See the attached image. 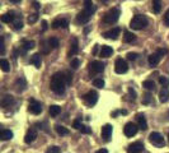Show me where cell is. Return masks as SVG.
Returning a JSON list of instances; mask_svg holds the SVG:
<instances>
[{
    "label": "cell",
    "instance_id": "6da1fadb",
    "mask_svg": "<svg viewBox=\"0 0 169 153\" xmlns=\"http://www.w3.org/2000/svg\"><path fill=\"white\" fill-rule=\"evenodd\" d=\"M66 75L64 73H55L51 78V83H50V87H51V91L54 92L56 95H64L65 92V88H66Z\"/></svg>",
    "mask_w": 169,
    "mask_h": 153
},
{
    "label": "cell",
    "instance_id": "7a4b0ae2",
    "mask_svg": "<svg viewBox=\"0 0 169 153\" xmlns=\"http://www.w3.org/2000/svg\"><path fill=\"white\" fill-rule=\"evenodd\" d=\"M147 23H149V20H147V18L142 14H136L132 19H131V22H130V27L132 29H136V31H139V29H142L147 26Z\"/></svg>",
    "mask_w": 169,
    "mask_h": 153
},
{
    "label": "cell",
    "instance_id": "3957f363",
    "mask_svg": "<svg viewBox=\"0 0 169 153\" xmlns=\"http://www.w3.org/2000/svg\"><path fill=\"white\" fill-rule=\"evenodd\" d=\"M120 15H121L120 8H112L111 10H108V12L104 14L103 22L107 23V24H113V23H116L120 19Z\"/></svg>",
    "mask_w": 169,
    "mask_h": 153
},
{
    "label": "cell",
    "instance_id": "277c9868",
    "mask_svg": "<svg viewBox=\"0 0 169 153\" xmlns=\"http://www.w3.org/2000/svg\"><path fill=\"white\" fill-rule=\"evenodd\" d=\"M149 140H150V143L153 146H156V147H164V144H165L163 135L160 134V133H158V131H153L151 133V134L149 135Z\"/></svg>",
    "mask_w": 169,
    "mask_h": 153
},
{
    "label": "cell",
    "instance_id": "5b68a950",
    "mask_svg": "<svg viewBox=\"0 0 169 153\" xmlns=\"http://www.w3.org/2000/svg\"><path fill=\"white\" fill-rule=\"evenodd\" d=\"M129 70V65L127 63H126V60L123 59H117L116 60V63H114V71L117 74H125L126 71Z\"/></svg>",
    "mask_w": 169,
    "mask_h": 153
},
{
    "label": "cell",
    "instance_id": "8992f818",
    "mask_svg": "<svg viewBox=\"0 0 169 153\" xmlns=\"http://www.w3.org/2000/svg\"><path fill=\"white\" fill-rule=\"evenodd\" d=\"M29 112L31 114H33V115H39L41 112H42V105H41V102L33 100V98H31L29 100V107H28Z\"/></svg>",
    "mask_w": 169,
    "mask_h": 153
},
{
    "label": "cell",
    "instance_id": "52a82bcc",
    "mask_svg": "<svg viewBox=\"0 0 169 153\" xmlns=\"http://www.w3.org/2000/svg\"><path fill=\"white\" fill-rule=\"evenodd\" d=\"M84 101H85V104L88 106H94L98 101V93L96 91H89L88 93L84 96Z\"/></svg>",
    "mask_w": 169,
    "mask_h": 153
},
{
    "label": "cell",
    "instance_id": "ba28073f",
    "mask_svg": "<svg viewBox=\"0 0 169 153\" xmlns=\"http://www.w3.org/2000/svg\"><path fill=\"white\" fill-rule=\"evenodd\" d=\"M104 66H105L104 63L96 60V61H92V63L89 64V70H90V73H93V74H99V73H102V71L104 70Z\"/></svg>",
    "mask_w": 169,
    "mask_h": 153
},
{
    "label": "cell",
    "instance_id": "9c48e42d",
    "mask_svg": "<svg viewBox=\"0 0 169 153\" xmlns=\"http://www.w3.org/2000/svg\"><path fill=\"white\" fill-rule=\"evenodd\" d=\"M137 130H139V126H137L136 124H134V122H127V124L125 125V128H123L125 135H126V137H129V138L136 135Z\"/></svg>",
    "mask_w": 169,
    "mask_h": 153
},
{
    "label": "cell",
    "instance_id": "30bf717a",
    "mask_svg": "<svg viewBox=\"0 0 169 153\" xmlns=\"http://www.w3.org/2000/svg\"><path fill=\"white\" fill-rule=\"evenodd\" d=\"M120 33H121V28L120 27H114V28L107 31V32H104L103 37L104 38H109V40H117Z\"/></svg>",
    "mask_w": 169,
    "mask_h": 153
},
{
    "label": "cell",
    "instance_id": "8fae6325",
    "mask_svg": "<svg viewBox=\"0 0 169 153\" xmlns=\"http://www.w3.org/2000/svg\"><path fill=\"white\" fill-rule=\"evenodd\" d=\"M112 131H113V128L109 124H105L102 128V138L104 142H109L112 139Z\"/></svg>",
    "mask_w": 169,
    "mask_h": 153
},
{
    "label": "cell",
    "instance_id": "7c38bea8",
    "mask_svg": "<svg viewBox=\"0 0 169 153\" xmlns=\"http://www.w3.org/2000/svg\"><path fill=\"white\" fill-rule=\"evenodd\" d=\"M142 151H144V144L141 142H135L127 148V153H141Z\"/></svg>",
    "mask_w": 169,
    "mask_h": 153
},
{
    "label": "cell",
    "instance_id": "4fadbf2b",
    "mask_svg": "<svg viewBox=\"0 0 169 153\" xmlns=\"http://www.w3.org/2000/svg\"><path fill=\"white\" fill-rule=\"evenodd\" d=\"M90 17H92V15L87 12V10H81V12L76 15V20H78V23H80V24H85V23L89 22Z\"/></svg>",
    "mask_w": 169,
    "mask_h": 153
},
{
    "label": "cell",
    "instance_id": "5bb4252c",
    "mask_svg": "<svg viewBox=\"0 0 169 153\" xmlns=\"http://www.w3.org/2000/svg\"><path fill=\"white\" fill-rule=\"evenodd\" d=\"M52 27L55 29L56 28H68L69 27V20L65 19V18H59V19H55L52 22Z\"/></svg>",
    "mask_w": 169,
    "mask_h": 153
},
{
    "label": "cell",
    "instance_id": "9a60e30c",
    "mask_svg": "<svg viewBox=\"0 0 169 153\" xmlns=\"http://www.w3.org/2000/svg\"><path fill=\"white\" fill-rule=\"evenodd\" d=\"M36 138H37V131H36V129L32 128V129H29L27 131V134L24 137V142L27 143V144H31V143H33L36 140Z\"/></svg>",
    "mask_w": 169,
    "mask_h": 153
},
{
    "label": "cell",
    "instance_id": "2e32d148",
    "mask_svg": "<svg viewBox=\"0 0 169 153\" xmlns=\"http://www.w3.org/2000/svg\"><path fill=\"white\" fill-rule=\"evenodd\" d=\"M14 104V98L10 96V95H5V96H3V98H2V101H0V105H2V107H4V108H6V107H10Z\"/></svg>",
    "mask_w": 169,
    "mask_h": 153
},
{
    "label": "cell",
    "instance_id": "e0dca14e",
    "mask_svg": "<svg viewBox=\"0 0 169 153\" xmlns=\"http://www.w3.org/2000/svg\"><path fill=\"white\" fill-rule=\"evenodd\" d=\"M70 45H71V50L69 53V56H74L78 54V50H79V42H78V38L76 37H72L70 41Z\"/></svg>",
    "mask_w": 169,
    "mask_h": 153
},
{
    "label": "cell",
    "instance_id": "ac0fdd59",
    "mask_svg": "<svg viewBox=\"0 0 169 153\" xmlns=\"http://www.w3.org/2000/svg\"><path fill=\"white\" fill-rule=\"evenodd\" d=\"M160 59H162V55L158 53H154V54H151L150 56H149V59H147V61H149V64L151 65V66H155V65H158L159 64V61H160Z\"/></svg>",
    "mask_w": 169,
    "mask_h": 153
},
{
    "label": "cell",
    "instance_id": "d6986e66",
    "mask_svg": "<svg viewBox=\"0 0 169 153\" xmlns=\"http://www.w3.org/2000/svg\"><path fill=\"white\" fill-rule=\"evenodd\" d=\"M29 63L32 64V65H35L37 69H39L41 68V65H42V59H41V54H33L32 56H31V60H29Z\"/></svg>",
    "mask_w": 169,
    "mask_h": 153
},
{
    "label": "cell",
    "instance_id": "ffe728a7",
    "mask_svg": "<svg viewBox=\"0 0 169 153\" xmlns=\"http://www.w3.org/2000/svg\"><path fill=\"white\" fill-rule=\"evenodd\" d=\"M84 10H87L90 15L96 13V5L93 4L92 0H84Z\"/></svg>",
    "mask_w": 169,
    "mask_h": 153
},
{
    "label": "cell",
    "instance_id": "44dd1931",
    "mask_svg": "<svg viewBox=\"0 0 169 153\" xmlns=\"http://www.w3.org/2000/svg\"><path fill=\"white\" fill-rule=\"evenodd\" d=\"M112 54H113V49L111 46H107V45H103L102 46L101 53H99V55L102 57H109V56H112Z\"/></svg>",
    "mask_w": 169,
    "mask_h": 153
},
{
    "label": "cell",
    "instance_id": "7402d4cb",
    "mask_svg": "<svg viewBox=\"0 0 169 153\" xmlns=\"http://www.w3.org/2000/svg\"><path fill=\"white\" fill-rule=\"evenodd\" d=\"M15 18H17V15H14V12H9V13H5L2 15V22L3 23H13Z\"/></svg>",
    "mask_w": 169,
    "mask_h": 153
},
{
    "label": "cell",
    "instance_id": "603a6c76",
    "mask_svg": "<svg viewBox=\"0 0 169 153\" xmlns=\"http://www.w3.org/2000/svg\"><path fill=\"white\" fill-rule=\"evenodd\" d=\"M136 119H137V122H139V128L141 130H146L147 129V122H146L145 116L142 114H139V115L136 116Z\"/></svg>",
    "mask_w": 169,
    "mask_h": 153
},
{
    "label": "cell",
    "instance_id": "cb8c5ba5",
    "mask_svg": "<svg viewBox=\"0 0 169 153\" xmlns=\"http://www.w3.org/2000/svg\"><path fill=\"white\" fill-rule=\"evenodd\" d=\"M159 100H160L162 104H165V102H168V100H169V89H168L167 87H164V88L160 91Z\"/></svg>",
    "mask_w": 169,
    "mask_h": 153
},
{
    "label": "cell",
    "instance_id": "d4e9b609",
    "mask_svg": "<svg viewBox=\"0 0 169 153\" xmlns=\"http://www.w3.org/2000/svg\"><path fill=\"white\" fill-rule=\"evenodd\" d=\"M123 41L126 44H132L134 41H136V36L130 32V31H125V36H123Z\"/></svg>",
    "mask_w": 169,
    "mask_h": 153
},
{
    "label": "cell",
    "instance_id": "484cf974",
    "mask_svg": "<svg viewBox=\"0 0 169 153\" xmlns=\"http://www.w3.org/2000/svg\"><path fill=\"white\" fill-rule=\"evenodd\" d=\"M15 86H17V91L18 92H20V91H24L26 89V79L23 78V77H20V78H18L17 79V82H15Z\"/></svg>",
    "mask_w": 169,
    "mask_h": 153
},
{
    "label": "cell",
    "instance_id": "4316f807",
    "mask_svg": "<svg viewBox=\"0 0 169 153\" xmlns=\"http://www.w3.org/2000/svg\"><path fill=\"white\" fill-rule=\"evenodd\" d=\"M13 138V133L10 130H6V129H3L0 131V139L2 140H9Z\"/></svg>",
    "mask_w": 169,
    "mask_h": 153
},
{
    "label": "cell",
    "instance_id": "83f0119b",
    "mask_svg": "<svg viewBox=\"0 0 169 153\" xmlns=\"http://www.w3.org/2000/svg\"><path fill=\"white\" fill-rule=\"evenodd\" d=\"M48 112H50V115H51L52 117H56V116H59V115H60V112H61V107H60V106H57V105H52V106H50Z\"/></svg>",
    "mask_w": 169,
    "mask_h": 153
},
{
    "label": "cell",
    "instance_id": "f1b7e54d",
    "mask_svg": "<svg viewBox=\"0 0 169 153\" xmlns=\"http://www.w3.org/2000/svg\"><path fill=\"white\" fill-rule=\"evenodd\" d=\"M162 5H163L162 0H153V12H154L155 14L160 13V10H162Z\"/></svg>",
    "mask_w": 169,
    "mask_h": 153
},
{
    "label": "cell",
    "instance_id": "f546056e",
    "mask_svg": "<svg viewBox=\"0 0 169 153\" xmlns=\"http://www.w3.org/2000/svg\"><path fill=\"white\" fill-rule=\"evenodd\" d=\"M22 45H23V49L27 51V50L33 49L36 44H35V41H32V40H23L22 41Z\"/></svg>",
    "mask_w": 169,
    "mask_h": 153
},
{
    "label": "cell",
    "instance_id": "4dcf8cb0",
    "mask_svg": "<svg viewBox=\"0 0 169 153\" xmlns=\"http://www.w3.org/2000/svg\"><path fill=\"white\" fill-rule=\"evenodd\" d=\"M0 68H2L3 71L8 73V71L10 70V64H9V61L5 60V59H0Z\"/></svg>",
    "mask_w": 169,
    "mask_h": 153
},
{
    "label": "cell",
    "instance_id": "1f68e13d",
    "mask_svg": "<svg viewBox=\"0 0 169 153\" xmlns=\"http://www.w3.org/2000/svg\"><path fill=\"white\" fill-rule=\"evenodd\" d=\"M55 129H56L59 135H68L69 134V129L65 128V126H62V125H56Z\"/></svg>",
    "mask_w": 169,
    "mask_h": 153
},
{
    "label": "cell",
    "instance_id": "d6a6232c",
    "mask_svg": "<svg viewBox=\"0 0 169 153\" xmlns=\"http://www.w3.org/2000/svg\"><path fill=\"white\" fill-rule=\"evenodd\" d=\"M142 87H145L147 91H155V83L153 80H145L142 83Z\"/></svg>",
    "mask_w": 169,
    "mask_h": 153
},
{
    "label": "cell",
    "instance_id": "836d02e7",
    "mask_svg": "<svg viewBox=\"0 0 169 153\" xmlns=\"http://www.w3.org/2000/svg\"><path fill=\"white\" fill-rule=\"evenodd\" d=\"M13 26H14V29H15V31L22 29V28H23V22H22V19H20L19 17H17L15 20L13 22Z\"/></svg>",
    "mask_w": 169,
    "mask_h": 153
},
{
    "label": "cell",
    "instance_id": "e575fe53",
    "mask_svg": "<svg viewBox=\"0 0 169 153\" xmlns=\"http://www.w3.org/2000/svg\"><path fill=\"white\" fill-rule=\"evenodd\" d=\"M48 45H50L51 49H57L59 45H60V42H59V40H57L56 37H51V38L48 40Z\"/></svg>",
    "mask_w": 169,
    "mask_h": 153
},
{
    "label": "cell",
    "instance_id": "d590c367",
    "mask_svg": "<svg viewBox=\"0 0 169 153\" xmlns=\"http://www.w3.org/2000/svg\"><path fill=\"white\" fill-rule=\"evenodd\" d=\"M41 45H42L41 47L43 49V50H42V53H43V54H48L50 50H51V47L48 45V41H47V42H46V41H41Z\"/></svg>",
    "mask_w": 169,
    "mask_h": 153
},
{
    "label": "cell",
    "instance_id": "8d00e7d4",
    "mask_svg": "<svg viewBox=\"0 0 169 153\" xmlns=\"http://www.w3.org/2000/svg\"><path fill=\"white\" fill-rule=\"evenodd\" d=\"M93 84H94V87H97V88H103L104 87V80L102 78H97V79L93 80Z\"/></svg>",
    "mask_w": 169,
    "mask_h": 153
},
{
    "label": "cell",
    "instance_id": "74e56055",
    "mask_svg": "<svg viewBox=\"0 0 169 153\" xmlns=\"http://www.w3.org/2000/svg\"><path fill=\"white\" fill-rule=\"evenodd\" d=\"M60 147H57V146H51V147H48L47 148V151H46V153H60Z\"/></svg>",
    "mask_w": 169,
    "mask_h": 153
},
{
    "label": "cell",
    "instance_id": "f35d334b",
    "mask_svg": "<svg viewBox=\"0 0 169 153\" xmlns=\"http://www.w3.org/2000/svg\"><path fill=\"white\" fill-rule=\"evenodd\" d=\"M37 19H38V14H37V13L31 14V15L28 17V23H29V24H33V23L37 22Z\"/></svg>",
    "mask_w": 169,
    "mask_h": 153
},
{
    "label": "cell",
    "instance_id": "ab89813d",
    "mask_svg": "<svg viewBox=\"0 0 169 153\" xmlns=\"http://www.w3.org/2000/svg\"><path fill=\"white\" fill-rule=\"evenodd\" d=\"M79 65H80V60H79V59H72V60H71L70 66H71L72 69H78Z\"/></svg>",
    "mask_w": 169,
    "mask_h": 153
},
{
    "label": "cell",
    "instance_id": "60d3db41",
    "mask_svg": "<svg viewBox=\"0 0 169 153\" xmlns=\"http://www.w3.org/2000/svg\"><path fill=\"white\" fill-rule=\"evenodd\" d=\"M81 133H84V134H90L92 133V129L89 128V126H87V125H83L81 124V126H80V129H79Z\"/></svg>",
    "mask_w": 169,
    "mask_h": 153
},
{
    "label": "cell",
    "instance_id": "b9f144b4",
    "mask_svg": "<svg viewBox=\"0 0 169 153\" xmlns=\"http://www.w3.org/2000/svg\"><path fill=\"white\" fill-rule=\"evenodd\" d=\"M159 83L163 86V87H168L169 86V79L167 77H160L159 78Z\"/></svg>",
    "mask_w": 169,
    "mask_h": 153
},
{
    "label": "cell",
    "instance_id": "7bdbcfd3",
    "mask_svg": "<svg viewBox=\"0 0 169 153\" xmlns=\"http://www.w3.org/2000/svg\"><path fill=\"white\" fill-rule=\"evenodd\" d=\"M150 102H151V96H150V93H146L144 96V98H142V104L144 105H149Z\"/></svg>",
    "mask_w": 169,
    "mask_h": 153
},
{
    "label": "cell",
    "instance_id": "ee69618b",
    "mask_svg": "<svg viewBox=\"0 0 169 153\" xmlns=\"http://www.w3.org/2000/svg\"><path fill=\"white\" fill-rule=\"evenodd\" d=\"M129 95H130V97H131V100H132V101H135V100H136V92H135V89L129 88Z\"/></svg>",
    "mask_w": 169,
    "mask_h": 153
},
{
    "label": "cell",
    "instance_id": "f6af8a7d",
    "mask_svg": "<svg viewBox=\"0 0 169 153\" xmlns=\"http://www.w3.org/2000/svg\"><path fill=\"white\" fill-rule=\"evenodd\" d=\"M137 56H139V55H137L136 53H129V54H127V59H129V60H132V61L136 60Z\"/></svg>",
    "mask_w": 169,
    "mask_h": 153
},
{
    "label": "cell",
    "instance_id": "bcb514c9",
    "mask_svg": "<svg viewBox=\"0 0 169 153\" xmlns=\"http://www.w3.org/2000/svg\"><path fill=\"white\" fill-rule=\"evenodd\" d=\"M164 23L167 24V26H169V9L165 12V14H164Z\"/></svg>",
    "mask_w": 169,
    "mask_h": 153
},
{
    "label": "cell",
    "instance_id": "7dc6e473",
    "mask_svg": "<svg viewBox=\"0 0 169 153\" xmlns=\"http://www.w3.org/2000/svg\"><path fill=\"white\" fill-rule=\"evenodd\" d=\"M0 47H2V50H0V54L4 55L5 53V45H4V37H2V45H0Z\"/></svg>",
    "mask_w": 169,
    "mask_h": 153
},
{
    "label": "cell",
    "instance_id": "c3c4849f",
    "mask_svg": "<svg viewBox=\"0 0 169 153\" xmlns=\"http://www.w3.org/2000/svg\"><path fill=\"white\" fill-rule=\"evenodd\" d=\"M65 75H66V83H68V84H71V82H72V75H71L70 73H66Z\"/></svg>",
    "mask_w": 169,
    "mask_h": 153
},
{
    "label": "cell",
    "instance_id": "681fc988",
    "mask_svg": "<svg viewBox=\"0 0 169 153\" xmlns=\"http://www.w3.org/2000/svg\"><path fill=\"white\" fill-rule=\"evenodd\" d=\"M72 125H74V128H75V129H78V130H79V129H80V126H81V122H80L79 120H75V121H74V124H72Z\"/></svg>",
    "mask_w": 169,
    "mask_h": 153
},
{
    "label": "cell",
    "instance_id": "f907efd6",
    "mask_svg": "<svg viewBox=\"0 0 169 153\" xmlns=\"http://www.w3.org/2000/svg\"><path fill=\"white\" fill-rule=\"evenodd\" d=\"M158 53H159V54H160L162 56H164V55H165V54L168 53V51H167L165 49H159V50H158Z\"/></svg>",
    "mask_w": 169,
    "mask_h": 153
},
{
    "label": "cell",
    "instance_id": "816d5d0a",
    "mask_svg": "<svg viewBox=\"0 0 169 153\" xmlns=\"http://www.w3.org/2000/svg\"><path fill=\"white\" fill-rule=\"evenodd\" d=\"M47 29V22L46 20H42V31H46Z\"/></svg>",
    "mask_w": 169,
    "mask_h": 153
},
{
    "label": "cell",
    "instance_id": "f5cc1de1",
    "mask_svg": "<svg viewBox=\"0 0 169 153\" xmlns=\"http://www.w3.org/2000/svg\"><path fill=\"white\" fill-rule=\"evenodd\" d=\"M96 153H108V151L105 149V148H102V149H99V151H97Z\"/></svg>",
    "mask_w": 169,
    "mask_h": 153
},
{
    "label": "cell",
    "instance_id": "db71d44e",
    "mask_svg": "<svg viewBox=\"0 0 169 153\" xmlns=\"http://www.w3.org/2000/svg\"><path fill=\"white\" fill-rule=\"evenodd\" d=\"M33 6H35V9H37V10L39 9V4H38L37 2H33Z\"/></svg>",
    "mask_w": 169,
    "mask_h": 153
},
{
    "label": "cell",
    "instance_id": "11a10c76",
    "mask_svg": "<svg viewBox=\"0 0 169 153\" xmlns=\"http://www.w3.org/2000/svg\"><path fill=\"white\" fill-rule=\"evenodd\" d=\"M9 2H12V3H14V4H18V3L22 2V0H9Z\"/></svg>",
    "mask_w": 169,
    "mask_h": 153
},
{
    "label": "cell",
    "instance_id": "9f6ffc18",
    "mask_svg": "<svg viewBox=\"0 0 169 153\" xmlns=\"http://www.w3.org/2000/svg\"><path fill=\"white\" fill-rule=\"evenodd\" d=\"M102 3H108V0H101Z\"/></svg>",
    "mask_w": 169,
    "mask_h": 153
},
{
    "label": "cell",
    "instance_id": "6f0895ef",
    "mask_svg": "<svg viewBox=\"0 0 169 153\" xmlns=\"http://www.w3.org/2000/svg\"><path fill=\"white\" fill-rule=\"evenodd\" d=\"M168 139H169V134H168Z\"/></svg>",
    "mask_w": 169,
    "mask_h": 153
},
{
    "label": "cell",
    "instance_id": "680465c9",
    "mask_svg": "<svg viewBox=\"0 0 169 153\" xmlns=\"http://www.w3.org/2000/svg\"><path fill=\"white\" fill-rule=\"evenodd\" d=\"M168 114H169V112H168Z\"/></svg>",
    "mask_w": 169,
    "mask_h": 153
}]
</instances>
